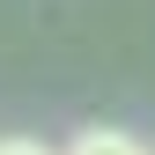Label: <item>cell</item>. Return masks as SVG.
Masks as SVG:
<instances>
[{
    "label": "cell",
    "mask_w": 155,
    "mask_h": 155,
    "mask_svg": "<svg viewBox=\"0 0 155 155\" xmlns=\"http://www.w3.org/2000/svg\"><path fill=\"white\" fill-rule=\"evenodd\" d=\"M67 155H155V148L133 140V133H118V126H89V133L67 140Z\"/></svg>",
    "instance_id": "cell-1"
},
{
    "label": "cell",
    "mask_w": 155,
    "mask_h": 155,
    "mask_svg": "<svg viewBox=\"0 0 155 155\" xmlns=\"http://www.w3.org/2000/svg\"><path fill=\"white\" fill-rule=\"evenodd\" d=\"M0 155H52L45 140H22V133H8V140H0Z\"/></svg>",
    "instance_id": "cell-2"
}]
</instances>
